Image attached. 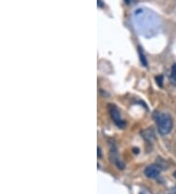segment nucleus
Wrapping results in <instances>:
<instances>
[{"label": "nucleus", "mask_w": 176, "mask_h": 194, "mask_svg": "<svg viewBox=\"0 0 176 194\" xmlns=\"http://www.w3.org/2000/svg\"><path fill=\"white\" fill-rule=\"evenodd\" d=\"M134 29L142 36L153 37L159 32L161 21L153 10L146 7H140L132 14Z\"/></svg>", "instance_id": "nucleus-1"}, {"label": "nucleus", "mask_w": 176, "mask_h": 194, "mask_svg": "<svg viewBox=\"0 0 176 194\" xmlns=\"http://www.w3.org/2000/svg\"><path fill=\"white\" fill-rule=\"evenodd\" d=\"M154 118L156 120L157 126H158L159 131L163 135L169 133L173 127V122H172L171 117L168 114L162 113H156L154 115Z\"/></svg>", "instance_id": "nucleus-2"}, {"label": "nucleus", "mask_w": 176, "mask_h": 194, "mask_svg": "<svg viewBox=\"0 0 176 194\" xmlns=\"http://www.w3.org/2000/svg\"><path fill=\"white\" fill-rule=\"evenodd\" d=\"M108 108H109L110 115H111V117H112V119H113V121H114V123L117 125L118 127H120V129L124 127L125 123L121 120L120 114H119L120 112H119L118 109L115 107L114 104H109Z\"/></svg>", "instance_id": "nucleus-3"}, {"label": "nucleus", "mask_w": 176, "mask_h": 194, "mask_svg": "<svg viewBox=\"0 0 176 194\" xmlns=\"http://www.w3.org/2000/svg\"><path fill=\"white\" fill-rule=\"evenodd\" d=\"M144 174H145V176L149 178H157L159 176V174H161V169L157 165H151V166H148L145 169Z\"/></svg>", "instance_id": "nucleus-4"}, {"label": "nucleus", "mask_w": 176, "mask_h": 194, "mask_svg": "<svg viewBox=\"0 0 176 194\" xmlns=\"http://www.w3.org/2000/svg\"><path fill=\"white\" fill-rule=\"evenodd\" d=\"M111 161L113 163H115L117 165V167L118 169H124V165L121 164L120 160L118 159V149H117V146H115L114 143H111Z\"/></svg>", "instance_id": "nucleus-5"}, {"label": "nucleus", "mask_w": 176, "mask_h": 194, "mask_svg": "<svg viewBox=\"0 0 176 194\" xmlns=\"http://www.w3.org/2000/svg\"><path fill=\"white\" fill-rule=\"evenodd\" d=\"M138 53H139V57H140V61H141V63L143 64L144 67H147V66H148V63H147L146 57H145V55H144L143 50H142V48L140 47V46H139V47H138Z\"/></svg>", "instance_id": "nucleus-6"}, {"label": "nucleus", "mask_w": 176, "mask_h": 194, "mask_svg": "<svg viewBox=\"0 0 176 194\" xmlns=\"http://www.w3.org/2000/svg\"><path fill=\"white\" fill-rule=\"evenodd\" d=\"M156 80H157V83L159 84V86H162V75H159V76H158L156 77Z\"/></svg>", "instance_id": "nucleus-7"}, {"label": "nucleus", "mask_w": 176, "mask_h": 194, "mask_svg": "<svg viewBox=\"0 0 176 194\" xmlns=\"http://www.w3.org/2000/svg\"><path fill=\"white\" fill-rule=\"evenodd\" d=\"M171 72H172V77L176 80V64H174L172 66V69H171Z\"/></svg>", "instance_id": "nucleus-8"}, {"label": "nucleus", "mask_w": 176, "mask_h": 194, "mask_svg": "<svg viewBox=\"0 0 176 194\" xmlns=\"http://www.w3.org/2000/svg\"><path fill=\"white\" fill-rule=\"evenodd\" d=\"M98 6L100 8H102V7H104V4H103V2H102V0H98Z\"/></svg>", "instance_id": "nucleus-9"}, {"label": "nucleus", "mask_w": 176, "mask_h": 194, "mask_svg": "<svg viewBox=\"0 0 176 194\" xmlns=\"http://www.w3.org/2000/svg\"><path fill=\"white\" fill-rule=\"evenodd\" d=\"M98 157L101 158L102 157V153H101V148L100 147H98Z\"/></svg>", "instance_id": "nucleus-10"}, {"label": "nucleus", "mask_w": 176, "mask_h": 194, "mask_svg": "<svg viewBox=\"0 0 176 194\" xmlns=\"http://www.w3.org/2000/svg\"><path fill=\"white\" fill-rule=\"evenodd\" d=\"M124 2L126 3V4H130V3H131V0H124Z\"/></svg>", "instance_id": "nucleus-11"}, {"label": "nucleus", "mask_w": 176, "mask_h": 194, "mask_svg": "<svg viewBox=\"0 0 176 194\" xmlns=\"http://www.w3.org/2000/svg\"><path fill=\"white\" fill-rule=\"evenodd\" d=\"M173 176H174V177L176 178V172H174V174H173Z\"/></svg>", "instance_id": "nucleus-12"}]
</instances>
